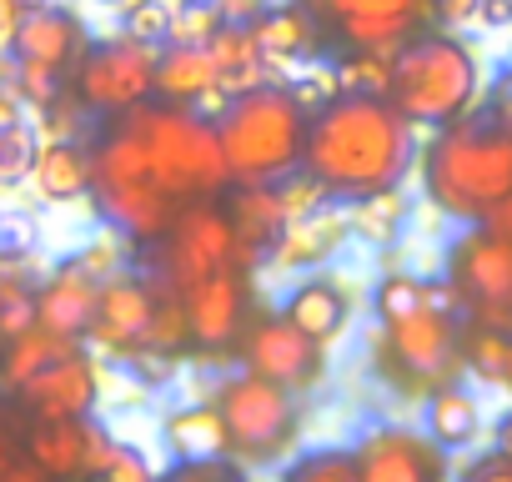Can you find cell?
I'll return each mask as SVG.
<instances>
[{"instance_id": "6da1fadb", "label": "cell", "mask_w": 512, "mask_h": 482, "mask_svg": "<svg viewBox=\"0 0 512 482\" xmlns=\"http://www.w3.org/2000/svg\"><path fill=\"white\" fill-rule=\"evenodd\" d=\"M417 166V126L377 96H337L307 121L302 176H312L337 206L392 191Z\"/></svg>"}, {"instance_id": "7a4b0ae2", "label": "cell", "mask_w": 512, "mask_h": 482, "mask_svg": "<svg viewBox=\"0 0 512 482\" xmlns=\"http://www.w3.org/2000/svg\"><path fill=\"white\" fill-rule=\"evenodd\" d=\"M417 171L427 201L442 216L462 226H482L487 211L502 196H512V136L487 111L462 116L432 131V141L417 151Z\"/></svg>"}, {"instance_id": "3957f363", "label": "cell", "mask_w": 512, "mask_h": 482, "mask_svg": "<svg viewBox=\"0 0 512 482\" xmlns=\"http://www.w3.org/2000/svg\"><path fill=\"white\" fill-rule=\"evenodd\" d=\"M477 96H482V66H477V51L457 31L427 26L392 56L387 101L422 131H442L472 116Z\"/></svg>"}, {"instance_id": "277c9868", "label": "cell", "mask_w": 512, "mask_h": 482, "mask_svg": "<svg viewBox=\"0 0 512 482\" xmlns=\"http://www.w3.org/2000/svg\"><path fill=\"white\" fill-rule=\"evenodd\" d=\"M216 141H221L231 186H272L302 171L307 116L287 96V86L267 81L226 101V111L216 116Z\"/></svg>"}, {"instance_id": "5b68a950", "label": "cell", "mask_w": 512, "mask_h": 482, "mask_svg": "<svg viewBox=\"0 0 512 482\" xmlns=\"http://www.w3.org/2000/svg\"><path fill=\"white\" fill-rule=\"evenodd\" d=\"M136 136H141V151H146V166L156 176V186L171 196V201H216L231 191V171H226V156H221V141H216V121L186 111V106H136L126 116Z\"/></svg>"}, {"instance_id": "8992f818", "label": "cell", "mask_w": 512, "mask_h": 482, "mask_svg": "<svg viewBox=\"0 0 512 482\" xmlns=\"http://www.w3.org/2000/svg\"><path fill=\"white\" fill-rule=\"evenodd\" d=\"M91 206L106 226H116L121 236H131L136 247L161 241L181 211V201H171L141 151V136L126 121H111L96 141H91Z\"/></svg>"}, {"instance_id": "52a82bcc", "label": "cell", "mask_w": 512, "mask_h": 482, "mask_svg": "<svg viewBox=\"0 0 512 482\" xmlns=\"http://www.w3.org/2000/svg\"><path fill=\"white\" fill-rule=\"evenodd\" d=\"M216 412H221V427H226V457L236 467H277L297 452V437H302V402L256 377L246 367H231L216 377V392H211Z\"/></svg>"}, {"instance_id": "ba28073f", "label": "cell", "mask_w": 512, "mask_h": 482, "mask_svg": "<svg viewBox=\"0 0 512 482\" xmlns=\"http://www.w3.org/2000/svg\"><path fill=\"white\" fill-rule=\"evenodd\" d=\"M372 347H377L382 367L407 392H437V387H447L462 372V322H457L452 287L432 307H422V312H412L402 322H387L372 337Z\"/></svg>"}, {"instance_id": "9c48e42d", "label": "cell", "mask_w": 512, "mask_h": 482, "mask_svg": "<svg viewBox=\"0 0 512 482\" xmlns=\"http://www.w3.org/2000/svg\"><path fill=\"white\" fill-rule=\"evenodd\" d=\"M216 272H241V252H236V231L226 221L221 196L216 201H186L171 221V231L161 236V257H156V282L171 287L176 297H186L191 287H201Z\"/></svg>"}, {"instance_id": "30bf717a", "label": "cell", "mask_w": 512, "mask_h": 482, "mask_svg": "<svg viewBox=\"0 0 512 482\" xmlns=\"http://www.w3.org/2000/svg\"><path fill=\"white\" fill-rule=\"evenodd\" d=\"M156 56L161 46L131 41V36H106L91 41L71 76V96L86 116H126L156 96Z\"/></svg>"}, {"instance_id": "8fae6325", "label": "cell", "mask_w": 512, "mask_h": 482, "mask_svg": "<svg viewBox=\"0 0 512 482\" xmlns=\"http://www.w3.org/2000/svg\"><path fill=\"white\" fill-rule=\"evenodd\" d=\"M447 287L457 307L472 312V327L512 332V247L487 226H467L447 252Z\"/></svg>"}, {"instance_id": "7c38bea8", "label": "cell", "mask_w": 512, "mask_h": 482, "mask_svg": "<svg viewBox=\"0 0 512 482\" xmlns=\"http://www.w3.org/2000/svg\"><path fill=\"white\" fill-rule=\"evenodd\" d=\"M241 367L297 397V392H312L327 382V347L302 337L282 312H267V317L246 322V332H241Z\"/></svg>"}, {"instance_id": "4fadbf2b", "label": "cell", "mask_w": 512, "mask_h": 482, "mask_svg": "<svg viewBox=\"0 0 512 482\" xmlns=\"http://www.w3.org/2000/svg\"><path fill=\"white\" fill-rule=\"evenodd\" d=\"M317 21H332L347 51L397 56L417 31L432 26V0H327Z\"/></svg>"}, {"instance_id": "5bb4252c", "label": "cell", "mask_w": 512, "mask_h": 482, "mask_svg": "<svg viewBox=\"0 0 512 482\" xmlns=\"http://www.w3.org/2000/svg\"><path fill=\"white\" fill-rule=\"evenodd\" d=\"M352 462H357V482H447L442 447L427 442V432L397 422L367 427L352 447Z\"/></svg>"}, {"instance_id": "9a60e30c", "label": "cell", "mask_w": 512, "mask_h": 482, "mask_svg": "<svg viewBox=\"0 0 512 482\" xmlns=\"http://www.w3.org/2000/svg\"><path fill=\"white\" fill-rule=\"evenodd\" d=\"M21 66H41L61 81L76 76L81 56L91 51V31L86 21L76 16V6H61V0H41V6H31L21 21H16V36L6 46Z\"/></svg>"}, {"instance_id": "2e32d148", "label": "cell", "mask_w": 512, "mask_h": 482, "mask_svg": "<svg viewBox=\"0 0 512 482\" xmlns=\"http://www.w3.org/2000/svg\"><path fill=\"white\" fill-rule=\"evenodd\" d=\"M151 307H156V282L151 272L131 267L111 282H101V297H96V317L86 327V342L106 357H131L146 347V327H151Z\"/></svg>"}, {"instance_id": "e0dca14e", "label": "cell", "mask_w": 512, "mask_h": 482, "mask_svg": "<svg viewBox=\"0 0 512 482\" xmlns=\"http://www.w3.org/2000/svg\"><path fill=\"white\" fill-rule=\"evenodd\" d=\"M246 302H251V277L246 272H216L201 287H191L181 297L186 327H191V347L226 352L246 332Z\"/></svg>"}, {"instance_id": "ac0fdd59", "label": "cell", "mask_w": 512, "mask_h": 482, "mask_svg": "<svg viewBox=\"0 0 512 482\" xmlns=\"http://www.w3.org/2000/svg\"><path fill=\"white\" fill-rule=\"evenodd\" d=\"M352 241L347 231V206H322L317 216L287 221L282 236L272 241V252L262 262V272H282V277H307V272H327L342 247Z\"/></svg>"}, {"instance_id": "d6986e66", "label": "cell", "mask_w": 512, "mask_h": 482, "mask_svg": "<svg viewBox=\"0 0 512 482\" xmlns=\"http://www.w3.org/2000/svg\"><path fill=\"white\" fill-rule=\"evenodd\" d=\"M16 397L26 402L31 417H91L101 397V372L86 347H71L66 357L41 367Z\"/></svg>"}, {"instance_id": "ffe728a7", "label": "cell", "mask_w": 512, "mask_h": 482, "mask_svg": "<svg viewBox=\"0 0 512 482\" xmlns=\"http://www.w3.org/2000/svg\"><path fill=\"white\" fill-rule=\"evenodd\" d=\"M96 297H101V282L86 277L66 257L36 287V327L51 332V337H66V342H86V327L96 317Z\"/></svg>"}, {"instance_id": "44dd1931", "label": "cell", "mask_w": 512, "mask_h": 482, "mask_svg": "<svg viewBox=\"0 0 512 482\" xmlns=\"http://www.w3.org/2000/svg\"><path fill=\"white\" fill-rule=\"evenodd\" d=\"M282 317H287L302 337L332 347V342L347 332V322H352V297H347L342 277H332V272H307V277H297V282L287 287Z\"/></svg>"}, {"instance_id": "7402d4cb", "label": "cell", "mask_w": 512, "mask_h": 482, "mask_svg": "<svg viewBox=\"0 0 512 482\" xmlns=\"http://www.w3.org/2000/svg\"><path fill=\"white\" fill-rule=\"evenodd\" d=\"M226 206V221L236 231V252H241V272L256 277L272 252V241L282 236L287 216H282V201H277V186H231L221 196Z\"/></svg>"}, {"instance_id": "603a6c76", "label": "cell", "mask_w": 512, "mask_h": 482, "mask_svg": "<svg viewBox=\"0 0 512 482\" xmlns=\"http://www.w3.org/2000/svg\"><path fill=\"white\" fill-rule=\"evenodd\" d=\"M256 36V51H262V61L277 71V81H287L297 66H307L322 46V21L307 11V6H277V11H262L251 26Z\"/></svg>"}, {"instance_id": "cb8c5ba5", "label": "cell", "mask_w": 512, "mask_h": 482, "mask_svg": "<svg viewBox=\"0 0 512 482\" xmlns=\"http://www.w3.org/2000/svg\"><path fill=\"white\" fill-rule=\"evenodd\" d=\"M31 186L46 206H71L91 196V146L86 141H41Z\"/></svg>"}, {"instance_id": "d4e9b609", "label": "cell", "mask_w": 512, "mask_h": 482, "mask_svg": "<svg viewBox=\"0 0 512 482\" xmlns=\"http://www.w3.org/2000/svg\"><path fill=\"white\" fill-rule=\"evenodd\" d=\"M26 457L51 477H86V417H36L26 427Z\"/></svg>"}, {"instance_id": "484cf974", "label": "cell", "mask_w": 512, "mask_h": 482, "mask_svg": "<svg viewBox=\"0 0 512 482\" xmlns=\"http://www.w3.org/2000/svg\"><path fill=\"white\" fill-rule=\"evenodd\" d=\"M161 442L176 462H211L226 457V427L216 402H181L161 417Z\"/></svg>"}, {"instance_id": "4316f807", "label": "cell", "mask_w": 512, "mask_h": 482, "mask_svg": "<svg viewBox=\"0 0 512 482\" xmlns=\"http://www.w3.org/2000/svg\"><path fill=\"white\" fill-rule=\"evenodd\" d=\"M206 56H211V66H216L226 96H241V91H256V86L277 81V71L262 61V51H256L251 26H221V31L206 41ZM277 86H282V81H277Z\"/></svg>"}, {"instance_id": "83f0119b", "label": "cell", "mask_w": 512, "mask_h": 482, "mask_svg": "<svg viewBox=\"0 0 512 482\" xmlns=\"http://www.w3.org/2000/svg\"><path fill=\"white\" fill-rule=\"evenodd\" d=\"M221 76L206 56V46H161L156 56V96L161 106H196L206 91H216Z\"/></svg>"}, {"instance_id": "f1b7e54d", "label": "cell", "mask_w": 512, "mask_h": 482, "mask_svg": "<svg viewBox=\"0 0 512 482\" xmlns=\"http://www.w3.org/2000/svg\"><path fill=\"white\" fill-rule=\"evenodd\" d=\"M422 432H427V442H437L442 452H462V447H472L477 432H482V407H477V397H472L467 387H457V382L427 392Z\"/></svg>"}, {"instance_id": "f546056e", "label": "cell", "mask_w": 512, "mask_h": 482, "mask_svg": "<svg viewBox=\"0 0 512 482\" xmlns=\"http://www.w3.org/2000/svg\"><path fill=\"white\" fill-rule=\"evenodd\" d=\"M407 216H412V201H407L402 186H392V191H377V196L352 201L347 206V231H352V241H367V247L387 252L392 241L402 236Z\"/></svg>"}, {"instance_id": "4dcf8cb0", "label": "cell", "mask_w": 512, "mask_h": 482, "mask_svg": "<svg viewBox=\"0 0 512 482\" xmlns=\"http://www.w3.org/2000/svg\"><path fill=\"white\" fill-rule=\"evenodd\" d=\"M442 292H447V282L437 287V282H427V277H417V272L392 267V272H382L377 287H372V312H377V322L387 327V322H402V317L432 307Z\"/></svg>"}, {"instance_id": "1f68e13d", "label": "cell", "mask_w": 512, "mask_h": 482, "mask_svg": "<svg viewBox=\"0 0 512 482\" xmlns=\"http://www.w3.org/2000/svg\"><path fill=\"white\" fill-rule=\"evenodd\" d=\"M71 347H81V342H66V337H51V332L31 327V332H21L16 342H6V352H0V382H6L11 392H21L41 367H51V362L66 357Z\"/></svg>"}, {"instance_id": "d6a6232c", "label": "cell", "mask_w": 512, "mask_h": 482, "mask_svg": "<svg viewBox=\"0 0 512 482\" xmlns=\"http://www.w3.org/2000/svg\"><path fill=\"white\" fill-rule=\"evenodd\" d=\"M71 262L86 272V277H96V282H111V277H121V272H131L136 262H141V247L131 236H121L116 226H96L81 247L71 252Z\"/></svg>"}, {"instance_id": "836d02e7", "label": "cell", "mask_w": 512, "mask_h": 482, "mask_svg": "<svg viewBox=\"0 0 512 482\" xmlns=\"http://www.w3.org/2000/svg\"><path fill=\"white\" fill-rule=\"evenodd\" d=\"M46 247V226L31 211L6 206L0 211V272H21L26 262H36Z\"/></svg>"}, {"instance_id": "e575fe53", "label": "cell", "mask_w": 512, "mask_h": 482, "mask_svg": "<svg viewBox=\"0 0 512 482\" xmlns=\"http://www.w3.org/2000/svg\"><path fill=\"white\" fill-rule=\"evenodd\" d=\"M277 482H357L352 447H307V452H292L282 462V477Z\"/></svg>"}, {"instance_id": "d590c367", "label": "cell", "mask_w": 512, "mask_h": 482, "mask_svg": "<svg viewBox=\"0 0 512 482\" xmlns=\"http://www.w3.org/2000/svg\"><path fill=\"white\" fill-rule=\"evenodd\" d=\"M156 282V277H151ZM181 347H191V327H186V307L171 287L156 282V307H151V327H146V352H166L181 357Z\"/></svg>"}, {"instance_id": "8d00e7d4", "label": "cell", "mask_w": 512, "mask_h": 482, "mask_svg": "<svg viewBox=\"0 0 512 482\" xmlns=\"http://www.w3.org/2000/svg\"><path fill=\"white\" fill-rule=\"evenodd\" d=\"M342 96H377L387 101L392 86V56H367V51H347L342 61H332Z\"/></svg>"}, {"instance_id": "74e56055", "label": "cell", "mask_w": 512, "mask_h": 482, "mask_svg": "<svg viewBox=\"0 0 512 482\" xmlns=\"http://www.w3.org/2000/svg\"><path fill=\"white\" fill-rule=\"evenodd\" d=\"M287 96L302 106V116L312 121L317 111H327L337 96H342V86H337V71H332V61H307V66H297L287 81Z\"/></svg>"}, {"instance_id": "f35d334b", "label": "cell", "mask_w": 512, "mask_h": 482, "mask_svg": "<svg viewBox=\"0 0 512 482\" xmlns=\"http://www.w3.org/2000/svg\"><path fill=\"white\" fill-rule=\"evenodd\" d=\"M221 31V16L211 0H171V21L161 46H206Z\"/></svg>"}, {"instance_id": "ab89813d", "label": "cell", "mask_w": 512, "mask_h": 482, "mask_svg": "<svg viewBox=\"0 0 512 482\" xmlns=\"http://www.w3.org/2000/svg\"><path fill=\"white\" fill-rule=\"evenodd\" d=\"M36 327V287L21 272H0V347Z\"/></svg>"}, {"instance_id": "60d3db41", "label": "cell", "mask_w": 512, "mask_h": 482, "mask_svg": "<svg viewBox=\"0 0 512 482\" xmlns=\"http://www.w3.org/2000/svg\"><path fill=\"white\" fill-rule=\"evenodd\" d=\"M166 21H171V0H121L116 6V36L161 46L166 41Z\"/></svg>"}, {"instance_id": "b9f144b4", "label": "cell", "mask_w": 512, "mask_h": 482, "mask_svg": "<svg viewBox=\"0 0 512 482\" xmlns=\"http://www.w3.org/2000/svg\"><path fill=\"white\" fill-rule=\"evenodd\" d=\"M507 337H512V332L472 327V332L462 337V367H467V372H477L482 382H492V387H497V377H502V357H507Z\"/></svg>"}, {"instance_id": "7bdbcfd3", "label": "cell", "mask_w": 512, "mask_h": 482, "mask_svg": "<svg viewBox=\"0 0 512 482\" xmlns=\"http://www.w3.org/2000/svg\"><path fill=\"white\" fill-rule=\"evenodd\" d=\"M277 186V201H282V216L287 221H302V216H317L322 206H337L312 176H302V171H292V176H282V181H272Z\"/></svg>"}, {"instance_id": "ee69618b", "label": "cell", "mask_w": 512, "mask_h": 482, "mask_svg": "<svg viewBox=\"0 0 512 482\" xmlns=\"http://www.w3.org/2000/svg\"><path fill=\"white\" fill-rule=\"evenodd\" d=\"M96 482H161V477H156L151 457L136 442H116L111 457H106V467L96 472Z\"/></svg>"}, {"instance_id": "f6af8a7d", "label": "cell", "mask_w": 512, "mask_h": 482, "mask_svg": "<svg viewBox=\"0 0 512 482\" xmlns=\"http://www.w3.org/2000/svg\"><path fill=\"white\" fill-rule=\"evenodd\" d=\"M161 482H251V477L231 457H211V462H176Z\"/></svg>"}, {"instance_id": "bcb514c9", "label": "cell", "mask_w": 512, "mask_h": 482, "mask_svg": "<svg viewBox=\"0 0 512 482\" xmlns=\"http://www.w3.org/2000/svg\"><path fill=\"white\" fill-rule=\"evenodd\" d=\"M126 372H131V377H141L146 387H166V382L181 372V362H176V357H166V352H146V347H141V352H131V357H126Z\"/></svg>"}, {"instance_id": "7dc6e473", "label": "cell", "mask_w": 512, "mask_h": 482, "mask_svg": "<svg viewBox=\"0 0 512 482\" xmlns=\"http://www.w3.org/2000/svg\"><path fill=\"white\" fill-rule=\"evenodd\" d=\"M457 482H512V457H507V452H487V457H477L472 467H462Z\"/></svg>"}, {"instance_id": "c3c4849f", "label": "cell", "mask_w": 512, "mask_h": 482, "mask_svg": "<svg viewBox=\"0 0 512 482\" xmlns=\"http://www.w3.org/2000/svg\"><path fill=\"white\" fill-rule=\"evenodd\" d=\"M477 6H482V0H432V26L457 31V26L477 21Z\"/></svg>"}, {"instance_id": "681fc988", "label": "cell", "mask_w": 512, "mask_h": 482, "mask_svg": "<svg viewBox=\"0 0 512 482\" xmlns=\"http://www.w3.org/2000/svg\"><path fill=\"white\" fill-rule=\"evenodd\" d=\"M211 6H216L221 26H256V16L267 11L262 0H211Z\"/></svg>"}, {"instance_id": "f907efd6", "label": "cell", "mask_w": 512, "mask_h": 482, "mask_svg": "<svg viewBox=\"0 0 512 482\" xmlns=\"http://www.w3.org/2000/svg\"><path fill=\"white\" fill-rule=\"evenodd\" d=\"M487 116L512 136V71H502V81L492 86V96H487Z\"/></svg>"}, {"instance_id": "816d5d0a", "label": "cell", "mask_w": 512, "mask_h": 482, "mask_svg": "<svg viewBox=\"0 0 512 482\" xmlns=\"http://www.w3.org/2000/svg\"><path fill=\"white\" fill-rule=\"evenodd\" d=\"M0 482H51V477H46V472H41V467H36L26 452H16V462H11L6 472H0Z\"/></svg>"}, {"instance_id": "f5cc1de1", "label": "cell", "mask_w": 512, "mask_h": 482, "mask_svg": "<svg viewBox=\"0 0 512 482\" xmlns=\"http://www.w3.org/2000/svg\"><path fill=\"white\" fill-rule=\"evenodd\" d=\"M26 16V0H0V51L11 46V36H16V21Z\"/></svg>"}, {"instance_id": "db71d44e", "label": "cell", "mask_w": 512, "mask_h": 482, "mask_svg": "<svg viewBox=\"0 0 512 482\" xmlns=\"http://www.w3.org/2000/svg\"><path fill=\"white\" fill-rule=\"evenodd\" d=\"M487 231H497V236H512V196H502L492 211H487V221H482Z\"/></svg>"}, {"instance_id": "11a10c76", "label": "cell", "mask_w": 512, "mask_h": 482, "mask_svg": "<svg viewBox=\"0 0 512 482\" xmlns=\"http://www.w3.org/2000/svg\"><path fill=\"white\" fill-rule=\"evenodd\" d=\"M11 126H26V106L16 96H0V131H11Z\"/></svg>"}, {"instance_id": "9f6ffc18", "label": "cell", "mask_w": 512, "mask_h": 482, "mask_svg": "<svg viewBox=\"0 0 512 482\" xmlns=\"http://www.w3.org/2000/svg\"><path fill=\"white\" fill-rule=\"evenodd\" d=\"M16 71H21L16 56H11V51H0V96H16ZM16 101H21V96H16Z\"/></svg>"}, {"instance_id": "6f0895ef", "label": "cell", "mask_w": 512, "mask_h": 482, "mask_svg": "<svg viewBox=\"0 0 512 482\" xmlns=\"http://www.w3.org/2000/svg\"><path fill=\"white\" fill-rule=\"evenodd\" d=\"M497 452H507L512 457V407L502 412V422H497Z\"/></svg>"}, {"instance_id": "680465c9", "label": "cell", "mask_w": 512, "mask_h": 482, "mask_svg": "<svg viewBox=\"0 0 512 482\" xmlns=\"http://www.w3.org/2000/svg\"><path fill=\"white\" fill-rule=\"evenodd\" d=\"M11 462H16V442H11L6 432H0V472H6Z\"/></svg>"}, {"instance_id": "91938a15", "label": "cell", "mask_w": 512, "mask_h": 482, "mask_svg": "<svg viewBox=\"0 0 512 482\" xmlns=\"http://www.w3.org/2000/svg\"><path fill=\"white\" fill-rule=\"evenodd\" d=\"M497 387L512 392V337H507V357H502V377H497Z\"/></svg>"}, {"instance_id": "94428289", "label": "cell", "mask_w": 512, "mask_h": 482, "mask_svg": "<svg viewBox=\"0 0 512 482\" xmlns=\"http://www.w3.org/2000/svg\"><path fill=\"white\" fill-rule=\"evenodd\" d=\"M262 6H267V11H277V6H292V0H262Z\"/></svg>"}, {"instance_id": "6125c7cd", "label": "cell", "mask_w": 512, "mask_h": 482, "mask_svg": "<svg viewBox=\"0 0 512 482\" xmlns=\"http://www.w3.org/2000/svg\"><path fill=\"white\" fill-rule=\"evenodd\" d=\"M101 6H121V0H101Z\"/></svg>"}, {"instance_id": "be15d7a7", "label": "cell", "mask_w": 512, "mask_h": 482, "mask_svg": "<svg viewBox=\"0 0 512 482\" xmlns=\"http://www.w3.org/2000/svg\"><path fill=\"white\" fill-rule=\"evenodd\" d=\"M31 6H41V0H26V11H31Z\"/></svg>"}, {"instance_id": "e7e4bbea", "label": "cell", "mask_w": 512, "mask_h": 482, "mask_svg": "<svg viewBox=\"0 0 512 482\" xmlns=\"http://www.w3.org/2000/svg\"><path fill=\"white\" fill-rule=\"evenodd\" d=\"M0 146H6V131H0Z\"/></svg>"}, {"instance_id": "03108f58", "label": "cell", "mask_w": 512, "mask_h": 482, "mask_svg": "<svg viewBox=\"0 0 512 482\" xmlns=\"http://www.w3.org/2000/svg\"><path fill=\"white\" fill-rule=\"evenodd\" d=\"M507 247H512V236H507Z\"/></svg>"}]
</instances>
